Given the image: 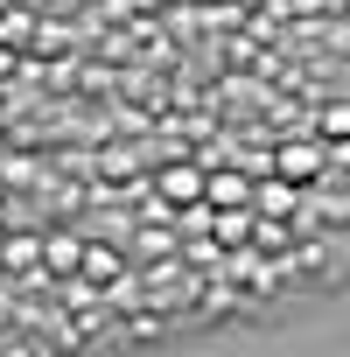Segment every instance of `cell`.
<instances>
[{"mask_svg":"<svg viewBox=\"0 0 350 357\" xmlns=\"http://www.w3.org/2000/svg\"><path fill=\"white\" fill-rule=\"evenodd\" d=\"M154 190H161L175 211H204V197H211V175H204V168H190V161H168V168L154 175Z\"/></svg>","mask_w":350,"mask_h":357,"instance_id":"1","label":"cell"},{"mask_svg":"<svg viewBox=\"0 0 350 357\" xmlns=\"http://www.w3.org/2000/svg\"><path fill=\"white\" fill-rule=\"evenodd\" d=\"M119 273H126V259H119L112 245H84V280L105 287V280H119Z\"/></svg>","mask_w":350,"mask_h":357,"instance_id":"2","label":"cell"},{"mask_svg":"<svg viewBox=\"0 0 350 357\" xmlns=\"http://www.w3.org/2000/svg\"><path fill=\"white\" fill-rule=\"evenodd\" d=\"M43 259H50L56 273H84V245H77V238H43Z\"/></svg>","mask_w":350,"mask_h":357,"instance_id":"3","label":"cell"},{"mask_svg":"<svg viewBox=\"0 0 350 357\" xmlns=\"http://www.w3.org/2000/svg\"><path fill=\"white\" fill-rule=\"evenodd\" d=\"M29 36H36V15H29V8H15V15H0V43H8V50H22Z\"/></svg>","mask_w":350,"mask_h":357,"instance_id":"4","label":"cell"},{"mask_svg":"<svg viewBox=\"0 0 350 357\" xmlns=\"http://www.w3.org/2000/svg\"><path fill=\"white\" fill-rule=\"evenodd\" d=\"M43 252V238H8V245H0V266H29Z\"/></svg>","mask_w":350,"mask_h":357,"instance_id":"5","label":"cell"},{"mask_svg":"<svg viewBox=\"0 0 350 357\" xmlns=\"http://www.w3.org/2000/svg\"><path fill=\"white\" fill-rule=\"evenodd\" d=\"M0 91H8V84H0Z\"/></svg>","mask_w":350,"mask_h":357,"instance_id":"6","label":"cell"}]
</instances>
